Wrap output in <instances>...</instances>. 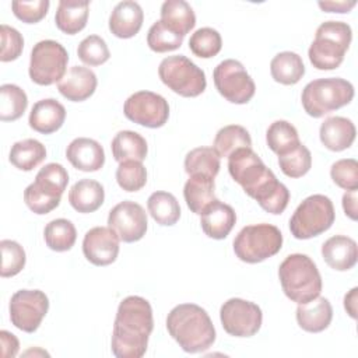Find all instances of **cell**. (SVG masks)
Segmentation results:
<instances>
[{
    "label": "cell",
    "instance_id": "cell-19",
    "mask_svg": "<svg viewBox=\"0 0 358 358\" xmlns=\"http://www.w3.org/2000/svg\"><path fill=\"white\" fill-rule=\"evenodd\" d=\"M200 217L203 232L213 239L227 238L236 222V214L234 208L217 199L204 208Z\"/></svg>",
    "mask_w": 358,
    "mask_h": 358
},
{
    "label": "cell",
    "instance_id": "cell-29",
    "mask_svg": "<svg viewBox=\"0 0 358 358\" xmlns=\"http://www.w3.org/2000/svg\"><path fill=\"white\" fill-rule=\"evenodd\" d=\"M214 178L204 175H192L185 183L183 197L187 207L194 214H201L204 208L215 200Z\"/></svg>",
    "mask_w": 358,
    "mask_h": 358
},
{
    "label": "cell",
    "instance_id": "cell-51",
    "mask_svg": "<svg viewBox=\"0 0 358 358\" xmlns=\"http://www.w3.org/2000/svg\"><path fill=\"white\" fill-rule=\"evenodd\" d=\"M343 208L347 217L351 220H357L358 208H357V190H347L343 196Z\"/></svg>",
    "mask_w": 358,
    "mask_h": 358
},
{
    "label": "cell",
    "instance_id": "cell-7",
    "mask_svg": "<svg viewBox=\"0 0 358 358\" xmlns=\"http://www.w3.org/2000/svg\"><path fill=\"white\" fill-rule=\"evenodd\" d=\"M282 246L281 231L271 224L243 227L234 239V252L245 263H260L280 252Z\"/></svg>",
    "mask_w": 358,
    "mask_h": 358
},
{
    "label": "cell",
    "instance_id": "cell-20",
    "mask_svg": "<svg viewBox=\"0 0 358 358\" xmlns=\"http://www.w3.org/2000/svg\"><path fill=\"white\" fill-rule=\"evenodd\" d=\"M322 256L326 264L337 271H347L357 264V242L345 235H334L322 245Z\"/></svg>",
    "mask_w": 358,
    "mask_h": 358
},
{
    "label": "cell",
    "instance_id": "cell-46",
    "mask_svg": "<svg viewBox=\"0 0 358 358\" xmlns=\"http://www.w3.org/2000/svg\"><path fill=\"white\" fill-rule=\"evenodd\" d=\"M50 3L48 0L34 1H13L11 8L14 15L27 24L39 22L48 14Z\"/></svg>",
    "mask_w": 358,
    "mask_h": 358
},
{
    "label": "cell",
    "instance_id": "cell-5",
    "mask_svg": "<svg viewBox=\"0 0 358 358\" xmlns=\"http://www.w3.org/2000/svg\"><path fill=\"white\" fill-rule=\"evenodd\" d=\"M352 39L351 27L343 21L322 22L309 46L308 56L317 70H334L343 60Z\"/></svg>",
    "mask_w": 358,
    "mask_h": 358
},
{
    "label": "cell",
    "instance_id": "cell-24",
    "mask_svg": "<svg viewBox=\"0 0 358 358\" xmlns=\"http://www.w3.org/2000/svg\"><path fill=\"white\" fill-rule=\"evenodd\" d=\"M331 319L333 308L324 296H316L306 303H299L296 308V322L302 330L309 333L323 331L329 327Z\"/></svg>",
    "mask_w": 358,
    "mask_h": 358
},
{
    "label": "cell",
    "instance_id": "cell-42",
    "mask_svg": "<svg viewBox=\"0 0 358 358\" xmlns=\"http://www.w3.org/2000/svg\"><path fill=\"white\" fill-rule=\"evenodd\" d=\"M117 185L126 192H137L147 183V169L140 161L120 162L116 169Z\"/></svg>",
    "mask_w": 358,
    "mask_h": 358
},
{
    "label": "cell",
    "instance_id": "cell-38",
    "mask_svg": "<svg viewBox=\"0 0 358 358\" xmlns=\"http://www.w3.org/2000/svg\"><path fill=\"white\" fill-rule=\"evenodd\" d=\"M28 106V98L22 88L15 84H3L0 87V119L13 122L20 119Z\"/></svg>",
    "mask_w": 358,
    "mask_h": 358
},
{
    "label": "cell",
    "instance_id": "cell-15",
    "mask_svg": "<svg viewBox=\"0 0 358 358\" xmlns=\"http://www.w3.org/2000/svg\"><path fill=\"white\" fill-rule=\"evenodd\" d=\"M147 213L136 201L124 200L116 204L108 215V227L120 241L131 243L140 241L147 232Z\"/></svg>",
    "mask_w": 358,
    "mask_h": 358
},
{
    "label": "cell",
    "instance_id": "cell-2",
    "mask_svg": "<svg viewBox=\"0 0 358 358\" xmlns=\"http://www.w3.org/2000/svg\"><path fill=\"white\" fill-rule=\"evenodd\" d=\"M154 329L150 302L137 295L124 298L116 312L110 347L117 358H141Z\"/></svg>",
    "mask_w": 358,
    "mask_h": 358
},
{
    "label": "cell",
    "instance_id": "cell-14",
    "mask_svg": "<svg viewBox=\"0 0 358 358\" xmlns=\"http://www.w3.org/2000/svg\"><path fill=\"white\" fill-rule=\"evenodd\" d=\"M124 116L144 127H162L169 117L168 101L152 91H138L130 95L123 105Z\"/></svg>",
    "mask_w": 358,
    "mask_h": 358
},
{
    "label": "cell",
    "instance_id": "cell-17",
    "mask_svg": "<svg viewBox=\"0 0 358 358\" xmlns=\"http://www.w3.org/2000/svg\"><path fill=\"white\" fill-rule=\"evenodd\" d=\"M96 84V76L91 69L73 66L57 83V90L66 99L81 102L88 99L95 92Z\"/></svg>",
    "mask_w": 358,
    "mask_h": 358
},
{
    "label": "cell",
    "instance_id": "cell-26",
    "mask_svg": "<svg viewBox=\"0 0 358 358\" xmlns=\"http://www.w3.org/2000/svg\"><path fill=\"white\" fill-rule=\"evenodd\" d=\"M90 11V1H59L57 11L55 15L56 27L67 34L76 35L85 28Z\"/></svg>",
    "mask_w": 358,
    "mask_h": 358
},
{
    "label": "cell",
    "instance_id": "cell-37",
    "mask_svg": "<svg viewBox=\"0 0 358 358\" xmlns=\"http://www.w3.org/2000/svg\"><path fill=\"white\" fill-rule=\"evenodd\" d=\"M266 141L268 148L278 157L291 151L301 143L295 126L287 120L273 122L266 131Z\"/></svg>",
    "mask_w": 358,
    "mask_h": 358
},
{
    "label": "cell",
    "instance_id": "cell-43",
    "mask_svg": "<svg viewBox=\"0 0 358 358\" xmlns=\"http://www.w3.org/2000/svg\"><path fill=\"white\" fill-rule=\"evenodd\" d=\"M1 249V268L0 275L3 278L17 275L25 266V250L22 246L11 239H3L0 242Z\"/></svg>",
    "mask_w": 358,
    "mask_h": 358
},
{
    "label": "cell",
    "instance_id": "cell-50",
    "mask_svg": "<svg viewBox=\"0 0 358 358\" xmlns=\"http://www.w3.org/2000/svg\"><path fill=\"white\" fill-rule=\"evenodd\" d=\"M357 1H319L317 6L327 13H348L355 7Z\"/></svg>",
    "mask_w": 358,
    "mask_h": 358
},
{
    "label": "cell",
    "instance_id": "cell-22",
    "mask_svg": "<svg viewBox=\"0 0 358 358\" xmlns=\"http://www.w3.org/2000/svg\"><path fill=\"white\" fill-rule=\"evenodd\" d=\"M354 123L343 116L327 117L319 129V137L322 144L330 151H343L352 145L355 140Z\"/></svg>",
    "mask_w": 358,
    "mask_h": 358
},
{
    "label": "cell",
    "instance_id": "cell-3",
    "mask_svg": "<svg viewBox=\"0 0 358 358\" xmlns=\"http://www.w3.org/2000/svg\"><path fill=\"white\" fill-rule=\"evenodd\" d=\"M166 330L190 354L206 351L215 341V329L208 313L196 303L176 305L166 316Z\"/></svg>",
    "mask_w": 358,
    "mask_h": 358
},
{
    "label": "cell",
    "instance_id": "cell-18",
    "mask_svg": "<svg viewBox=\"0 0 358 358\" xmlns=\"http://www.w3.org/2000/svg\"><path fill=\"white\" fill-rule=\"evenodd\" d=\"M66 157L76 169L83 172L99 171L105 164L102 145L88 137L74 138L66 148Z\"/></svg>",
    "mask_w": 358,
    "mask_h": 358
},
{
    "label": "cell",
    "instance_id": "cell-31",
    "mask_svg": "<svg viewBox=\"0 0 358 358\" xmlns=\"http://www.w3.org/2000/svg\"><path fill=\"white\" fill-rule=\"evenodd\" d=\"M46 158L45 145L35 138H25L13 144L8 159L20 171H32Z\"/></svg>",
    "mask_w": 358,
    "mask_h": 358
},
{
    "label": "cell",
    "instance_id": "cell-39",
    "mask_svg": "<svg viewBox=\"0 0 358 358\" xmlns=\"http://www.w3.org/2000/svg\"><path fill=\"white\" fill-rule=\"evenodd\" d=\"M222 48V39L217 29L204 27L192 34L189 39V49L194 56L201 59H210L220 53Z\"/></svg>",
    "mask_w": 358,
    "mask_h": 358
},
{
    "label": "cell",
    "instance_id": "cell-33",
    "mask_svg": "<svg viewBox=\"0 0 358 358\" xmlns=\"http://www.w3.org/2000/svg\"><path fill=\"white\" fill-rule=\"evenodd\" d=\"M147 207L154 221L159 225L171 227L180 218V206L172 193L154 192L147 200Z\"/></svg>",
    "mask_w": 358,
    "mask_h": 358
},
{
    "label": "cell",
    "instance_id": "cell-16",
    "mask_svg": "<svg viewBox=\"0 0 358 358\" xmlns=\"http://www.w3.org/2000/svg\"><path fill=\"white\" fill-rule=\"evenodd\" d=\"M119 236L109 227H94L84 235L83 253L95 266H108L119 255Z\"/></svg>",
    "mask_w": 358,
    "mask_h": 358
},
{
    "label": "cell",
    "instance_id": "cell-25",
    "mask_svg": "<svg viewBox=\"0 0 358 358\" xmlns=\"http://www.w3.org/2000/svg\"><path fill=\"white\" fill-rule=\"evenodd\" d=\"M105 200L103 186L92 179H81L76 182L69 192L71 207L83 214L96 211Z\"/></svg>",
    "mask_w": 358,
    "mask_h": 358
},
{
    "label": "cell",
    "instance_id": "cell-6",
    "mask_svg": "<svg viewBox=\"0 0 358 358\" xmlns=\"http://www.w3.org/2000/svg\"><path fill=\"white\" fill-rule=\"evenodd\" d=\"M354 98V85L340 77L317 78L305 85L301 101L312 117H322L348 105Z\"/></svg>",
    "mask_w": 358,
    "mask_h": 358
},
{
    "label": "cell",
    "instance_id": "cell-47",
    "mask_svg": "<svg viewBox=\"0 0 358 358\" xmlns=\"http://www.w3.org/2000/svg\"><path fill=\"white\" fill-rule=\"evenodd\" d=\"M1 62H11L20 57L24 49V38L22 35L13 27L3 24L1 25Z\"/></svg>",
    "mask_w": 358,
    "mask_h": 358
},
{
    "label": "cell",
    "instance_id": "cell-12",
    "mask_svg": "<svg viewBox=\"0 0 358 358\" xmlns=\"http://www.w3.org/2000/svg\"><path fill=\"white\" fill-rule=\"evenodd\" d=\"M220 319L224 330L229 336L252 337L262 327L263 313L255 302L242 298H231L222 303Z\"/></svg>",
    "mask_w": 358,
    "mask_h": 358
},
{
    "label": "cell",
    "instance_id": "cell-49",
    "mask_svg": "<svg viewBox=\"0 0 358 358\" xmlns=\"http://www.w3.org/2000/svg\"><path fill=\"white\" fill-rule=\"evenodd\" d=\"M0 340H1V357L3 358L15 357L18 352V348H20L17 337L7 330H1Z\"/></svg>",
    "mask_w": 358,
    "mask_h": 358
},
{
    "label": "cell",
    "instance_id": "cell-10",
    "mask_svg": "<svg viewBox=\"0 0 358 358\" xmlns=\"http://www.w3.org/2000/svg\"><path fill=\"white\" fill-rule=\"evenodd\" d=\"M69 53L56 41L45 39L34 45L29 59V77L38 85L59 83L66 74Z\"/></svg>",
    "mask_w": 358,
    "mask_h": 358
},
{
    "label": "cell",
    "instance_id": "cell-35",
    "mask_svg": "<svg viewBox=\"0 0 358 358\" xmlns=\"http://www.w3.org/2000/svg\"><path fill=\"white\" fill-rule=\"evenodd\" d=\"M213 145L220 158L229 157L239 148H252V138L243 126L228 124L217 131Z\"/></svg>",
    "mask_w": 358,
    "mask_h": 358
},
{
    "label": "cell",
    "instance_id": "cell-9",
    "mask_svg": "<svg viewBox=\"0 0 358 358\" xmlns=\"http://www.w3.org/2000/svg\"><path fill=\"white\" fill-rule=\"evenodd\" d=\"M158 76L169 90L186 98L199 96L207 87L204 71L183 55L165 57L159 63Z\"/></svg>",
    "mask_w": 358,
    "mask_h": 358
},
{
    "label": "cell",
    "instance_id": "cell-11",
    "mask_svg": "<svg viewBox=\"0 0 358 358\" xmlns=\"http://www.w3.org/2000/svg\"><path fill=\"white\" fill-rule=\"evenodd\" d=\"M217 91L231 103H248L255 92L256 85L243 64L235 59H227L217 64L213 73Z\"/></svg>",
    "mask_w": 358,
    "mask_h": 358
},
{
    "label": "cell",
    "instance_id": "cell-34",
    "mask_svg": "<svg viewBox=\"0 0 358 358\" xmlns=\"http://www.w3.org/2000/svg\"><path fill=\"white\" fill-rule=\"evenodd\" d=\"M220 155L211 147H197L185 157V171L189 176L204 175L215 178L220 172Z\"/></svg>",
    "mask_w": 358,
    "mask_h": 358
},
{
    "label": "cell",
    "instance_id": "cell-1",
    "mask_svg": "<svg viewBox=\"0 0 358 358\" xmlns=\"http://www.w3.org/2000/svg\"><path fill=\"white\" fill-rule=\"evenodd\" d=\"M228 171L245 193L270 214H281L289 201V190L252 148H239L228 157Z\"/></svg>",
    "mask_w": 358,
    "mask_h": 358
},
{
    "label": "cell",
    "instance_id": "cell-27",
    "mask_svg": "<svg viewBox=\"0 0 358 358\" xmlns=\"http://www.w3.org/2000/svg\"><path fill=\"white\" fill-rule=\"evenodd\" d=\"M113 158L120 164L124 161L143 162L147 157L148 147L145 138L137 131L122 130L119 131L110 144Z\"/></svg>",
    "mask_w": 358,
    "mask_h": 358
},
{
    "label": "cell",
    "instance_id": "cell-21",
    "mask_svg": "<svg viewBox=\"0 0 358 358\" xmlns=\"http://www.w3.org/2000/svg\"><path fill=\"white\" fill-rule=\"evenodd\" d=\"M144 20L143 8L131 0L120 1L115 6L109 15V29L120 39L133 38L141 28Z\"/></svg>",
    "mask_w": 358,
    "mask_h": 358
},
{
    "label": "cell",
    "instance_id": "cell-28",
    "mask_svg": "<svg viewBox=\"0 0 358 358\" xmlns=\"http://www.w3.org/2000/svg\"><path fill=\"white\" fill-rule=\"evenodd\" d=\"M161 21L169 29L185 38L196 25V15L189 3L183 0H166L161 6Z\"/></svg>",
    "mask_w": 358,
    "mask_h": 358
},
{
    "label": "cell",
    "instance_id": "cell-44",
    "mask_svg": "<svg viewBox=\"0 0 358 358\" xmlns=\"http://www.w3.org/2000/svg\"><path fill=\"white\" fill-rule=\"evenodd\" d=\"M77 55L80 60L88 66H101L110 57L106 42L98 35L84 38L77 48Z\"/></svg>",
    "mask_w": 358,
    "mask_h": 358
},
{
    "label": "cell",
    "instance_id": "cell-32",
    "mask_svg": "<svg viewBox=\"0 0 358 358\" xmlns=\"http://www.w3.org/2000/svg\"><path fill=\"white\" fill-rule=\"evenodd\" d=\"M69 183V173L66 168L60 164L50 162L46 164L35 176L34 185L38 190L45 193L52 199H62Z\"/></svg>",
    "mask_w": 358,
    "mask_h": 358
},
{
    "label": "cell",
    "instance_id": "cell-52",
    "mask_svg": "<svg viewBox=\"0 0 358 358\" xmlns=\"http://www.w3.org/2000/svg\"><path fill=\"white\" fill-rule=\"evenodd\" d=\"M357 294H358V288L354 287L348 294H345L344 296V309L347 310V313L352 317L357 319Z\"/></svg>",
    "mask_w": 358,
    "mask_h": 358
},
{
    "label": "cell",
    "instance_id": "cell-41",
    "mask_svg": "<svg viewBox=\"0 0 358 358\" xmlns=\"http://www.w3.org/2000/svg\"><path fill=\"white\" fill-rule=\"evenodd\" d=\"M183 36L169 29L161 20L154 22L147 34V45L157 53H165L180 48Z\"/></svg>",
    "mask_w": 358,
    "mask_h": 358
},
{
    "label": "cell",
    "instance_id": "cell-13",
    "mask_svg": "<svg viewBox=\"0 0 358 358\" xmlns=\"http://www.w3.org/2000/svg\"><path fill=\"white\" fill-rule=\"evenodd\" d=\"M8 309L10 320L17 329L34 333L48 313L49 299L39 289H20L11 296Z\"/></svg>",
    "mask_w": 358,
    "mask_h": 358
},
{
    "label": "cell",
    "instance_id": "cell-4",
    "mask_svg": "<svg viewBox=\"0 0 358 358\" xmlns=\"http://www.w3.org/2000/svg\"><path fill=\"white\" fill-rule=\"evenodd\" d=\"M278 278L287 298L298 305L320 295V273L315 262L306 255L292 253L287 256L278 267Z\"/></svg>",
    "mask_w": 358,
    "mask_h": 358
},
{
    "label": "cell",
    "instance_id": "cell-30",
    "mask_svg": "<svg viewBox=\"0 0 358 358\" xmlns=\"http://www.w3.org/2000/svg\"><path fill=\"white\" fill-rule=\"evenodd\" d=\"M270 71L274 81L284 85L296 84L305 74V66L302 57L295 52H281L277 53L271 63Z\"/></svg>",
    "mask_w": 358,
    "mask_h": 358
},
{
    "label": "cell",
    "instance_id": "cell-8",
    "mask_svg": "<svg viewBox=\"0 0 358 358\" xmlns=\"http://www.w3.org/2000/svg\"><path fill=\"white\" fill-rule=\"evenodd\" d=\"M334 218L333 201L324 194H312L294 211L289 220V231L296 239H310L327 231Z\"/></svg>",
    "mask_w": 358,
    "mask_h": 358
},
{
    "label": "cell",
    "instance_id": "cell-48",
    "mask_svg": "<svg viewBox=\"0 0 358 358\" xmlns=\"http://www.w3.org/2000/svg\"><path fill=\"white\" fill-rule=\"evenodd\" d=\"M24 201L31 211L39 215L50 213L60 204L59 199H52L46 196L45 193L38 190L34 183L27 186V189L24 190Z\"/></svg>",
    "mask_w": 358,
    "mask_h": 358
},
{
    "label": "cell",
    "instance_id": "cell-23",
    "mask_svg": "<svg viewBox=\"0 0 358 358\" xmlns=\"http://www.w3.org/2000/svg\"><path fill=\"white\" fill-rule=\"evenodd\" d=\"M66 119V109L64 106L53 99V98H46L38 101L29 113L28 123L31 129H34L38 133L42 134H50L57 131Z\"/></svg>",
    "mask_w": 358,
    "mask_h": 358
},
{
    "label": "cell",
    "instance_id": "cell-45",
    "mask_svg": "<svg viewBox=\"0 0 358 358\" xmlns=\"http://www.w3.org/2000/svg\"><path fill=\"white\" fill-rule=\"evenodd\" d=\"M333 182L345 190L358 189V162L354 158H344L336 161L330 168Z\"/></svg>",
    "mask_w": 358,
    "mask_h": 358
},
{
    "label": "cell",
    "instance_id": "cell-40",
    "mask_svg": "<svg viewBox=\"0 0 358 358\" xmlns=\"http://www.w3.org/2000/svg\"><path fill=\"white\" fill-rule=\"evenodd\" d=\"M278 165L288 178H301L306 175L312 166V154L299 143L295 148L278 157Z\"/></svg>",
    "mask_w": 358,
    "mask_h": 358
},
{
    "label": "cell",
    "instance_id": "cell-36",
    "mask_svg": "<svg viewBox=\"0 0 358 358\" xmlns=\"http://www.w3.org/2000/svg\"><path fill=\"white\" fill-rule=\"evenodd\" d=\"M45 243L55 252L70 250L77 239V231L71 221L66 218L52 220L43 231Z\"/></svg>",
    "mask_w": 358,
    "mask_h": 358
}]
</instances>
